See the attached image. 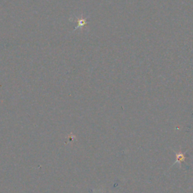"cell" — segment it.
<instances>
[{"mask_svg": "<svg viewBox=\"0 0 193 193\" xmlns=\"http://www.w3.org/2000/svg\"><path fill=\"white\" fill-rule=\"evenodd\" d=\"M177 159H179V161H183L184 160V155L181 153H179L177 155Z\"/></svg>", "mask_w": 193, "mask_h": 193, "instance_id": "1", "label": "cell"}]
</instances>
